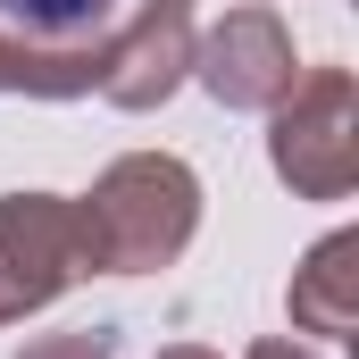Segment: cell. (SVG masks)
<instances>
[{
    "instance_id": "6da1fadb",
    "label": "cell",
    "mask_w": 359,
    "mask_h": 359,
    "mask_svg": "<svg viewBox=\"0 0 359 359\" xmlns=\"http://www.w3.org/2000/svg\"><path fill=\"white\" fill-rule=\"evenodd\" d=\"M8 25H25L34 42H67V34H92L109 17V0H0Z\"/></svg>"
}]
</instances>
